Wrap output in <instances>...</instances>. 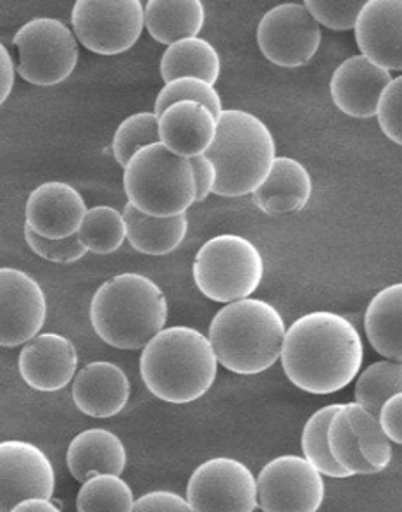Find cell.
Wrapping results in <instances>:
<instances>
[{
	"mask_svg": "<svg viewBox=\"0 0 402 512\" xmlns=\"http://www.w3.org/2000/svg\"><path fill=\"white\" fill-rule=\"evenodd\" d=\"M375 116L380 130L394 144H402V76L392 78L378 97Z\"/></svg>",
	"mask_w": 402,
	"mask_h": 512,
	"instance_id": "37",
	"label": "cell"
},
{
	"mask_svg": "<svg viewBox=\"0 0 402 512\" xmlns=\"http://www.w3.org/2000/svg\"><path fill=\"white\" fill-rule=\"evenodd\" d=\"M132 511L189 512L192 511V509H190L187 499H183L182 495L175 494V492H168V490H156V492H149V494L142 495L140 499H135Z\"/></svg>",
	"mask_w": 402,
	"mask_h": 512,
	"instance_id": "38",
	"label": "cell"
},
{
	"mask_svg": "<svg viewBox=\"0 0 402 512\" xmlns=\"http://www.w3.org/2000/svg\"><path fill=\"white\" fill-rule=\"evenodd\" d=\"M378 423L392 444H402V394L385 400L377 414Z\"/></svg>",
	"mask_w": 402,
	"mask_h": 512,
	"instance_id": "39",
	"label": "cell"
},
{
	"mask_svg": "<svg viewBox=\"0 0 402 512\" xmlns=\"http://www.w3.org/2000/svg\"><path fill=\"white\" fill-rule=\"evenodd\" d=\"M76 40L99 56L132 49L144 32L140 0H76L71 11Z\"/></svg>",
	"mask_w": 402,
	"mask_h": 512,
	"instance_id": "9",
	"label": "cell"
},
{
	"mask_svg": "<svg viewBox=\"0 0 402 512\" xmlns=\"http://www.w3.org/2000/svg\"><path fill=\"white\" fill-rule=\"evenodd\" d=\"M54 490L56 473L42 449L23 440L0 442V512L32 497L52 499Z\"/></svg>",
	"mask_w": 402,
	"mask_h": 512,
	"instance_id": "14",
	"label": "cell"
},
{
	"mask_svg": "<svg viewBox=\"0 0 402 512\" xmlns=\"http://www.w3.org/2000/svg\"><path fill=\"white\" fill-rule=\"evenodd\" d=\"M313 195L308 168L292 157H275L270 173L252 192L254 204L271 216L299 213Z\"/></svg>",
	"mask_w": 402,
	"mask_h": 512,
	"instance_id": "21",
	"label": "cell"
},
{
	"mask_svg": "<svg viewBox=\"0 0 402 512\" xmlns=\"http://www.w3.org/2000/svg\"><path fill=\"white\" fill-rule=\"evenodd\" d=\"M159 142L158 116L156 113H137L118 126L113 138V156L116 163L125 166L128 159L145 145Z\"/></svg>",
	"mask_w": 402,
	"mask_h": 512,
	"instance_id": "33",
	"label": "cell"
},
{
	"mask_svg": "<svg viewBox=\"0 0 402 512\" xmlns=\"http://www.w3.org/2000/svg\"><path fill=\"white\" fill-rule=\"evenodd\" d=\"M256 37L259 50L270 63L301 68L320 49L321 25L302 4L287 2L264 14Z\"/></svg>",
	"mask_w": 402,
	"mask_h": 512,
	"instance_id": "11",
	"label": "cell"
},
{
	"mask_svg": "<svg viewBox=\"0 0 402 512\" xmlns=\"http://www.w3.org/2000/svg\"><path fill=\"white\" fill-rule=\"evenodd\" d=\"M192 275L204 297L228 304L258 290L264 276L263 256L251 240L225 233L202 245L195 254Z\"/></svg>",
	"mask_w": 402,
	"mask_h": 512,
	"instance_id": "7",
	"label": "cell"
},
{
	"mask_svg": "<svg viewBox=\"0 0 402 512\" xmlns=\"http://www.w3.org/2000/svg\"><path fill=\"white\" fill-rule=\"evenodd\" d=\"M328 449L340 468L346 469L349 475H377V469L366 463L365 457L359 450L356 437L352 433L349 419H347L342 404L335 411L327 431Z\"/></svg>",
	"mask_w": 402,
	"mask_h": 512,
	"instance_id": "32",
	"label": "cell"
},
{
	"mask_svg": "<svg viewBox=\"0 0 402 512\" xmlns=\"http://www.w3.org/2000/svg\"><path fill=\"white\" fill-rule=\"evenodd\" d=\"M132 394L130 380L118 364L95 361L80 369L73 380V402L90 418L107 419L125 409Z\"/></svg>",
	"mask_w": 402,
	"mask_h": 512,
	"instance_id": "19",
	"label": "cell"
},
{
	"mask_svg": "<svg viewBox=\"0 0 402 512\" xmlns=\"http://www.w3.org/2000/svg\"><path fill=\"white\" fill-rule=\"evenodd\" d=\"M352 30L361 56L389 71H401L402 0H368Z\"/></svg>",
	"mask_w": 402,
	"mask_h": 512,
	"instance_id": "16",
	"label": "cell"
},
{
	"mask_svg": "<svg viewBox=\"0 0 402 512\" xmlns=\"http://www.w3.org/2000/svg\"><path fill=\"white\" fill-rule=\"evenodd\" d=\"M126 240L145 256H168L175 252L189 233L187 213L176 216H151L130 202L123 209Z\"/></svg>",
	"mask_w": 402,
	"mask_h": 512,
	"instance_id": "23",
	"label": "cell"
},
{
	"mask_svg": "<svg viewBox=\"0 0 402 512\" xmlns=\"http://www.w3.org/2000/svg\"><path fill=\"white\" fill-rule=\"evenodd\" d=\"M218 359L208 335L190 326L158 331L142 347L140 376L152 395L170 404H190L213 388Z\"/></svg>",
	"mask_w": 402,
	"mask_h": 512,
	"instance_id": "2",
	"label": "cell"
},
{
	"mask_svg": "<svg viewBox=\"0 0 402 512\" xmlns=\"http://www.w3.org/2000/svg\"><path fill=\"white\" fill-rule=\"evenodd\" d=\"M192 511L252 512L259 509L251 469L233 457H213L195 468L187 485Z\"/></svg>",
	"mask_w": 402,
	"mask_h": 512,
	"instance_id": "10",
	"label": "cell"
},
{
	"mask_svg": "<svg viewBox=\"0 0 402 512\" xmlns=\"http://www.w3.org/2000/svg\"><path fill=\"white\" fill-rule=\"evenodd\" d=\"M392 80L389 69L371 63L365 56H352L333 71L330 95L333 104L351 118L375 116L378 97Z\"/></svg>",
	"mask_w": 402,
	"mask_h": 512,
	"instance_id": "18",
	"label": "cell"
},
{
	"mask_svg": "<svg viewBox=\"0 0 402 512\" xmlns=\"http://www.w3.org/2000/svg\"><path fill=\"white\" fill-rule=\"evenodd\" d=\"M216 168L213 194L244 197L261 185L277 157L270 128L247 111L223 109L216 118L213 144L204 152Z\"/></svg>",
	"mask_w": 402,
	"mask_h": 512,
	"instance_id": "5",
	"label": "cell"
},
{
	"mask_svg": "<svg viewBox=\"0 0 402 512\" xmlns=\"http://www.w3.org/2000/svg\"><path fill=\"white\" fill-rule=\"evenodd\" d=\"M178 100L201 102L202 106L208 107L216 118L223 111L220 94L216 92L214 85L204 82L201 78H195V76H182V78L166 82L158 94L156 104H154V113L159 116L166 107Z\"/></svg>",
	"mask_w": 402,
	"mask_h": 512,
	"instance_id": "34",
	"label": "cell"
},
{
	"mask_svg": "<svg viewBox=\"0 0 402 512\" xmlns=\"http://www.w3.org/2000/svg\"><path fill=\"white\" fill-rule=\"evenodd\" d=\"M132 488L121 476L99 473L83 481L76 497V509L80 512L121 511L133 509Z\"/></svg>",
	"mask_w": 402,
	"mask_h": 512,
	"instance_id": "29",
	"label": "cell"
},
{
	"mask_svg": "<svg viewBox=\"0 0 402 512\" xmlns=\"http://www.w3.org/2000/svg\"><path fill=\"white\" fill-rule=\"evenodd\" d=\"M128 202L151 216L187 213L195 204L194 171L189 159L176 156L161 142L137 150L123 166Z\"/></svg>",
	"mask_w": 402,
	"mask_h": 512,
	"instance_id": "6",
	"label": "cell"
},
{
	"mask_svg": "<svg viewBox=\"0 0 402 512\" xmlns=\"http://www.w3.org/2000/svg\"><path fill=\"white\" fill-rule=\"evenodd\" d=\"M25 240L33 254H37L45 261H51V263H76L87 254V249L83 247L78 235L66 238H47L38 235L30 226L25 225Z\"/></svg>",
	"mask_w": 402,
	"mask_h": 512,
	"instance_id": "36",
	"label": "cell"
},
{
	"mask_svg": "<svg viewBox=\"0 0 402 512\" xmlns=\"http://www.w3.org/2000/svg\"><path fill=\"white\" fill-rule=\"evenodd\" d=\"M159 142L176 156L204 154L216 135V116L195 100H178L158 116Z\"/></svg>",
	"mask_w": 402,
	"mask_h": 512,
	"instance_id": "20",
	"label": "cell"
},
{
	"mask_svg": "<svg viewBox=\"0 0 402 512\" xmlns=\"http://www.w3.org/2000/svg\"><path fill=\"white\" fill-rule=\"evenodd\" d=\"M342 409L349 419L352 433L366 463L377 469L378 473L384 471L392 461V442L378 423L377 414L371 413L358 402L342 404Z\"/></svg>",
	"mask_w": 402,
	"mask_h": 512,
	"instance_id": "28",
	"label": "cell"
},
{
	"mask_svg": "<svg viewBox=\"0 0 402 512\" xmlns=\"http://www.w3.org/2000/svg\"><path fill=\"white\" fill-rule=\"evenodd\" d=\"M402 392V364L399 361H378L358 376L354 402L378 414L385 400Z\"/></svg>",
	"mask_w": 402,
	"mask_h": 512,
	"instance_id": "31",
	"label": "cell"
},
{
	"mask_svg": "<svg viewBox=\"0 0 402 512\" xmlns=\"http://www.w3.org/2000/svg\"><path fill=\"white\" fill-rule=\"evenodd\" d=\"M97 337L114 349L140 350L168 321V302L156 281L140 273L113 276L90 304Z\"/></svg>",
	"mask_w": 402,
	"mask_h": 512,
	"instance_id": "4",
	"label": "cell"
},
{
	"mask_svg": "<svg viewBox=\"0 0 402 512\" xmlns=\"http://www.w3.org/2000/svg\"><path fill=\"white\" fill-rule=\"evenodd\" d=\"M87 213V204L70 183L47 182L26 200V226L47 238L76 235Z\"/></svg>",
	"mask_w": 402,
	"mask_h": 512,
	"instance_id": "17",
	"label": "cell"
},
{
	"mask_svg": "<svg viewBox=\"0 0 402 512\" xmlns=\"http://www.w3.org/2000/svg\"><path fill=\"white\" fill-rule=\"evenodd\" d=\"M282 368L302 392L330 395L351 385L365 361V347L356 326L330 311L296 319L285 330Z\"/></svg>",
	"mask_w": 402,
	"mask_h": 512,
	"instance_id": "1",
	"label": "cell"
},
{
	"mask_svg": "<svg viewBox=\"0 0 402 512\" xmlns=\"http://www.w3.org/2000/svg\"><path fill=\"white\" fill-rule=\"evenodd\" d=\"M206 23L202 0H147L144 26L159 44L199 37Z\"/></svg>",
	"mask_w": 402,
	"mask_h": 512,
	"instance_id": "24",
	"label": "cell"
},
{
	"mask_svg": "<svg viewBox=\"0 0 402 512\" xmlns=\"http://www.w3.org/2000/svg\"><path fill=\"white\" fill-rule=\"evenodd\" d=\"M14 80H16V69H14L13 57L6 49V45L0 44V106L13 92Z\"/></svg>",
	"mask_w": 402,
	"mask_h": 512,
	"instance_id": "41",
	"label": "cell"
},
{
	"mask_svg": "<svg viewBox=\"0 0 402 512\" xmlns=\"http://www.w3.org/2000/svg\"><path fill=\"white\" fill-rule=\"evenodd\" d=\"M13 44L19 76L37 87H56L68 80L80 56L75 33L56 18L28 21L14 35Z\"/></svg>",
	"mask_w": 402,
	"mask_h": 512,
	"instance_id": "8",
	"label": "cell"
},
{
	"mask_svg": "<svg viewBox=\"0 0 402 512\" xmlns=\"http://www.w3.org/2000/svg\"><path fill=\"white\" fill-rule=\"evenodd\" d=\"M259 509L266 512H315L325 500V481L304 457H275L256 478Z\"/></svg>",
	"mask_w": 402,
	"mask_h": 512,
	"instance_id": "12",
	"label": "cell"
},
{
	"mask_svg": "<svg viewBox=\"0 0 402 512\" xmlns=\"http://www.w3.org/2000/svg\"><path fill=\"white\" fill-rule=\"evenodd\" d=\"M47 319V299L33 276L0 268V347H19L38 335Z\"/></svg>",
	"mask_w": 402,
	"mask_h": 512,
	"instance_id": "13",
	"label": "cell"
},
{
	"mask_svg": "<svg viewBox=\"0 0 402 512\" xmlns=\"http://www.w3.org/2000/svg\"><path fill=\"white\" fill-rule=\"evenodd\" d=\"M19 375L37 392H57L70 385L78 368V354L70 338L38 333L19 354Z\"/></svg>",
	"mask_w": 402,
	"mask_h": 512,
	"instance_id": "15",
	"label": "cell"
},
{
	"mask_svg": "<svg viewBox=\"0 0 402 512\" xmlns=\"http://www.w3.org/2000/svg\"><path fill=\"white\" fill-rule=\"evenodd\" d=\"M189 161L192 171H194L195 202H204L209 195L213 194L216 168L206 154L190 157Z\"/></svg>",
	"mask_w": 402,
	"mask_h": 512,
	"instance_id": "40",
	"label": "cell"
},
{
	"mask_svg": "<svg viewBox=\"0 0 402 512\" xmlns=\"http://www.w3.org/2000/svg\"><path fill=\"white\" fill-rule=\"evenodd\" d=\"M76 235L87 252H94L99 256L113 254L126 240L123 213L111 206L87 209Z\"/></svg>",
	"mask_w": 402,
	"mask_h": 512,
	"instance_id": "27",
	"label": "cell"
},
{
	"mask_svg": "<svg viewBox=\"0 0 402 512\" xmlns=\"http://www.w3.org/2000/svg\"><path fill=\"white\" fill-rule=\"evenodd\" d=\"M402 285L394 283L380 290L366 307L368 342L380 356L402 361Z\"/></svg>",
	"mask_w": 402,
	"mask_h": 512,
	"instance_id": "25",
	"label": "cell"
},
{
	"mask_svg": "<svg viewBox=\"0 0 402 512\" xmlns=\"http://www.w3.org/2000/svg\"><path fill=\"white\" fill-rule=\"evenodd\" d=\"M340 404H332L318 409L313 416H309L304 430H302L301 447L304 459L313 464L321 475L328 478H349L346 469L340 468L328 449L327 431L335 411Z\"/></svg>",
	"mask_w": 402,
	"mask_h": 512,
	"instance_id": "30",
	"label": "cell"
},
{
	"mask_svg": "<svg viewBox=\"0 0 402 512\" xmlns=\"http://www.w3.org/2000/svg\"><path fill=\"white\" fill-rule=\"evenodd\" d=\"M368 0H304L302 6L328 30L349 32Z\"/></svg>",
	"mask_w": 402,
	"mask_h": 512,
	"instance_id": "35",
	"label": "cell"
},
{
	"mask_svg": "<svg viewBox=\"0 0 402 512\" xmlns=\"http://www.w3.org/2000/svg\"><path fill=\"white\" fill-rule=\"evenodd\" d=\"M285 321L277 307L261 299L233 300L214 314L208 338L218 364L237 375H259L282 354Z\"/></svg>",
	"mask_w": 402,
	"mask_h": 512,
	"instance_id": "3",
	"label": "cell"
},
{
	"mask_svg": "<svg viewBox=\"0 0 402 512\" xmlns=\"http://www.w3.org/2000/svg\"><path fill=\"white\" fill-rule=\"evenodd\" d=\"M59 512L61 507L56 506L51 499L44 497H32V499L21 500L14 506L13 512Z\"/></svg>",
	"mask_w": 402,
	"mask_h": 512,
	"instance_id": "42",
	"label": "cell"
},
{
	"mask_svg": "<svg viewBox=\"0 0 402 512\" xmlns=\"http://www.w3.org/2000/svg\"><path fill=\"white\" fill-rule=\"evenodd\" d=\"M159 71L164 83L182 76H195L214 85L220 78V54L204 38H182L166 45Z\"/></svg>",
	"mask_w": 402,
	"mask_h": 512,
	"instance_id": "26",
	"label": "cell"
},
{
	"mask_svg": "<svg viewBox=\"0 0 402 512\" xmlns=\"http://www.w3.org/2000/svg\"><path fill=\"white\" fill-rule=\"evenodd\" d=\"M66 464L76 481L99 473L123 475L126 468V449L113 431L92 428L78 433L66 452Z\"/></svg>",
	"mask_w": 402,
	"mask_h": 512,
	"instance_id": "22",
	"label": "cell"
}]
</instances>
